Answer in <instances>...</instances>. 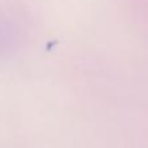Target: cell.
<instances>
[{
    "instance_id": "obj_1",
    "label": "cell",
    "mask_w": 148,
    "mask_h": 148,
    "mask_svg": "<svg viewBox=\"0 0 148 148\" xmlns=\"http://www.w3.org/2000/svg\"><path fill=\"white\" fill-rule=\"evenodd\" d=\"M20 47V29L10 18L0 14V61L14 56Z\"/></svg>"
}]
</instances>
